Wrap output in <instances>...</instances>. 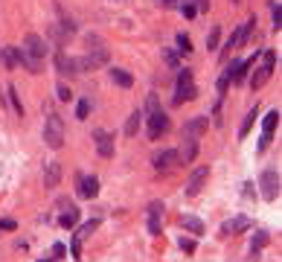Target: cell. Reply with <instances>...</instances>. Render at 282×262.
<instances>
[{
    "label": "cell",
    "instance_id": "cell-17",
    "mask_svg": "<svg viewBox=\"0 0 282 262\" xmlns=\"http://www.w3.org/2000/svg\"><path fill=\"white\" fill-rule=\"evenodd\" d=\"M79 196L82 198H96L99 196V181H96L94 175H91V178L79 175Z\"/></svg>",
    "mask_w": 282,
    "mask_h": 262
},
{
    "label": "cell",
    "instance_id": "cell-30",
    "mask_svg": "<svg viewBox=\"0 0 282 262\" xmlns=\"http://www.w3.org/2000/svg\"><path fill=\"white\" fill-rule=\"evenodd\" d=\"M149 216H155V219L163 216V201H152V204H149Z\"/></svg>",
    "mask_w": 282,
    "mask_h": 262
},
{
    "label": "cell",
    "instance_id": "cell-2",
    "mask_svg": "<svg viewBox=\"0 0 282 262\" xmlns=\"http://www.w3.org/2000/svg\"><path fill=\"white\" fill-rule=\"evenodd\" d=\"M198 97V88H195V82H192V70H181V76H178V88H175V105H184V102H192V99Z\"/></svg>",
    "mask_w": 282,
    "mask_h": 262
},
{
    "label": "cell",
    "instance_id": "cell-21",
    "mask_svg": "<svg viewBox=\"0 0 282 262\" xmlns=\"http://www.w3.org/2000/svg\"><path fill=\"white\" fill-rule=\"evenodd\" d=\"M277 126H280V111L274 108V111H268V114H265V120H262V131H265V134H271Z\"/></svg>",
    "mask_w": 282,
    "mask_h": 262
},
{
    "label": "cell",
    "instance_id": "cell-14",
    "mask_svg": "<svg viewBox=\"0 0 282 262\" xmlns=\"http://www.w3.org/2000/svg\"><path fill=\"white\" fill-rule=\"evenodd\" d=\"M207 129H210V120H207V117H192V120L184 123V137H195V140H198Z\"/></svg>",
    "mask_w": 282,
    "mask_h": 262
},
{
    "label": "cell",
    "instance_id": "cell-29",
    "mask_svg": "<svg viewBox=\"0 0 282 262\" xmlns=\"http://www.w3.org/2000/svg\"><path fill=\"white\" fill-rule=\"evenodd\" d=\"M99 228V222H85V225H82V230H79V239H85V236H91V233H94V230Z\"/></svg>",
    "mask_w": 282,
    "mask_h": 262
},
{
    "label": "cell",
    "instance_id": "cell-33",
    "mask_svg": "<svg viewBox=\"0 0 282 262\" xmlns=\"http://www.w3.org/2000/svg\"><path fill=\"white\" fill-rule=\"evenodd\" d=\"M149 233H152V236H160V219L149 216Z\"/></svg>",
    "mask_w": 282,
    "mask_h": 262
},
{
    "label": "cell",
    "instance_id": "cell-13",
    "mask_svg": "<svg viewBox=\"0 0 282 262\" xmlns=\"http://www.w3.org/2000/svg\"><path fill=\"white\" fill-rule=\"evenodd\" d=\"M59 184H62V164H59V161L44 164V187H47V190H56Z\"/></svg>",
    "mask_w": 282,
    "mask_h": 262
},
{
    "label": "cell",
    "instance_id": "cell-23",
    "mask_svg": "<svg viewBox=\"0 0 282 262\" xmlns=\"http://www.w3.org/2000/svg\"><path fill=\"white\" fill-rule=\"evenodd\" d=\"M253 123H256V105H253V111L245 117V123H242V129H239V137H248V131L253 129Z\"/></svg>",
    "mask_w": 282,
    "mask_h": 262
},
{
    "label": "cell",
    "instance_id": "cell-28",
    "mask_svg": "<svg viewBox=\"0 0 282 262\" xmlns=\"http://www.w3.org/2000/svg\"><path fill=\"white\" fill-rule=\"evenodd\" d=\"M178 50H181V53H192V41H189V35H178Z\"/></svg>",
    "mask_w": 282,
    "mask_h": 262
},
{
    "label": "cell",
    "instance_id": "cell-32",
    "mask_svg": "<svg viewBox=\"0 0 282 262\" xmlns=\"http://www.w3.org/2000/svg\"><path fill=\"white\" fill-rule=\"evenodd\" d=\"M70 251H73V260H82V239H79V236L73 239V245H70Z\"/></svg>",
    "mask_w": 282,
    "mask_h": 262
},
{
    "label": "cell",
    "instance_id": "cell-41",
    "mask_svg": "<svg viewBox=\"0 0 282 262\" xmlns=\"http://www.w3.org/2000/svg\"><path fill=\"white\" fill-rule=\"evenodd\" d=\"M53 254H56V260H62V257H64V245H62V242L53 248Z\"/></svg>",
    "mask_w": 282,
    "mask_h": 262
},
{
    "label": "cell",
    "instance_id": "cell-24",
    "mask_svg": "<svg viewBox=\"0 0 282 262\" xmlns=\"http://www.w3.org/2000/svg\"><path fill=\"white\" fill-rule=\"evenodd\" d=\"M271 15H274V27L280 30V27H282V6H280V0H271Z\"/></svg>",
    "mask_w": 282,
    "mask_h": 262
},
{
    "label": "cell",
    "instance_id": "cell-20",
    "mask_svg": "<svg viewBox=\"0 0 282 262\" xmlns=\"http://www.w3.org/2000/svg\"><path fill=\"white\" fill-rule=\"evenodd\" d=\"M140 126H143V114H140V111H134V114L125 120V134H128V137H134V134L140 131Z\"/></svg>",
    "mask_w": 282,
    "mask_h": 262
},
{
    "label": "cell",
    "instance_id": "cell-9",
    "mask_svg": "<svg viewBox=\"0 0 282 262\" xmlns=\"http://www.w3.org/2000/svg\"><path fill=\"white\" fill-rule=\"evenodd\" d=\"M152 164H155V169L160 172V175H169V172L178 166V152H175V149H163V152H157L155 155Z\"/></svg>",
    "mask_w": 282,
    "mask_h": 262
},
{
    "label": "cell",
    "instance_id": "cell-8",
    "mask_svg": "<svg viewBox=\"0 0 282 262\" xmlns=\"http://www.w3.org/2000/svg\"><path fill=\"white\" fill-rule=\"evenodd\" d=\"M169 131V117H166V111L160 108V111H152L149 114V137L152 140H160V134H166Z\"/></svg>",
    "mask_w": 282,
    "mask_h": 262
},
{
    "label": "cell",
    "instance_id": "cell-25",
    "mask_svg": "<svg viewBox=\"0 0 282 262\" xmlns=\"http://www.w3.org/2000/svg\"><path fill=\"white\" fill-rule=\"evenodd\" d=\"M219 41H221V30H219V27H213L210 35H207V50H216V47H219Z\"/></svg>",
    "mask_w": 282,
    "mask_h": 262
},
{
    "label": "cell",
    "instance_id": "cell-16",
    "mask_svg": "<svg viewBox=\"0 0 282 262\" xmlns=\"http://www.w3.org/2000/svg\"><path fill=\"white\" fill-rule=\"evenodd\" d=\"M56 70L62 76H76L79 73V62L70 59V56H64V53H56Z\"/></svg>",
    "mask_w": 282,
    "mask_h": 262
},
{
    "label": "cell",
    "instance_id": "cell-34",
    "mask_svg": "<svg viewBox=\"0 0 282 262\" xmlns=\"http://www.w3.org/2000/svg\"><path fill=\"white\" fill-rule=\"evenodd\" d=\"M146 108H149V114H152V111H160V102H157V97H155V94L149 97V102H146Z\"/></svg>",
    "mask_w": 282,
    "mask_h": 262
},
{
    "label": "cell",
    "instance_id": "cell-42",
    "mask_svg": "<svg viewBox=\"0 0 282 262\" xmlns=\"http://www.w3.org/2000/svg\"><path fill=\"white\" fill-rule=\"evenodd\" d=\"M233 3H239V0H233Z\"/></svg>",
    "mask_w": 282,
    "mask_h": 262
},
{
    "label": "cell",
    "instance_id": "cell-3",
    "mask_svg": "<svg viewBox=\"0 0 282 262\" xmlns=\"http://www.w3.org/2000/svg\"><path fill=\"white\" fill-rule=\"evenodd\" d=\"M274 67H277V53H274V50H265V65L256 67V73L251 76V88L253 91L265 88V82L274 76Z\"/></svg>",
    "mask_w": 282,
    "mask_h": 262
},
{
    "label": "cell",
    "instance_id": "cell-40",
    "mask_svg": "<svg viewBox=\"0 0 282 262\" xmlns=\"http://www.w3.org/2000/svg\"><path fill=\"white\" fill-rule=\"evenodd\" d=\"M15 228H18V225H15L12 219H3V222H0V230H15Z\"/></svg>",
    "mask_w": 282,
    "mask_h": 262
},
{
    "label": "cell",
    "instance_id": "cell-26",
    "mask_svg": "<svg viewBox=\"0 0 282 262\" xmlns=\"http://www.w3.org/2000/svg\"><path fill=\"white\" fill-rule=\"evenodd\" d=\"M9 99H12L15 114H18V117H24V105H21V99H18V91H15V88H9Z\"/></svg>",
    "mask_w": 282,
    "mask_h": 262
},
{
    "label": "cell",
    "instance_id": "cell-18",
    "mask_svg": "<svg viewBox=\"0 0 282 262\" xmlns=\"http://www.w3.org/2000/svg\"><path fill=\"white\" fill-rule=\"evenodd\" d=\"M108 73H111V82H114V85H120V88H125V91L134 85V76H131L128 70H123V67H111Z\"/></svg>",
    "mask_w": 282,
    "mask_h": 262
},
{
    "label": "cell",
    "instance_id": "cell-1",
    "mask_svg": "<svg viewBox=\"0 0 282 262\" xmlns=\"http://www.w3.org/2000/svg\"><path fill=\"white\" fill-rule=\"evenodd\" d=\"M44 146L53 149V152H59L64 146V123L59 114H50L47 123H44Z\"/></svg>",
    "mask_w": 282,
    "mask_h": 262
},
{
    "label": "cell",
    "instance_id": "cell-35",
    "mask_svg": "<svg viewBox=\"0 0 282 262\" xmlns=\"http://www.w3.org/2000/svg\"><path fill=\"white\" fill-rule=\"evenodd\" d=\"M181 9H184V15H187V18H195V12H198V9H195L192 3H187V0H184V6H181Z\"/></svg>",
    "mask_w": 282,
    "mask_h": 262
},
{
    "label": "cell",
    "instance_id": "cell-27",
    "mask_svg": "<svg viewBox=\"0 0 282 262\" xmlns=\"http://www.w3.org/2000/svg\"><path fill=\"white\" fill-rule=\"evenodd\" d=\"M88 114H91V102H88V99H82V102H79V108H76V117H79V120H88Z\"/></svg>",
    "mask_w": 282,
    "mask_h": 262
},
{
    "label": "cell",
    "instance_id": "cell-12",
    "mask_svg": "<svg viewBox=\"0 0 282 262\" xmlns=\"http://www.w3.org/2000/svg\"><path fill=\"white\" fill-rule=\"evenodd\" d=\"M251 219H248V216H233V219H230V222H224V225H221V233H224V236H236V233H245V230H251Z\"/></svg>",
    "mask_w": 282,
    "mask_h": 262
},
{
    "label": "cell",
    "instance_id": "cell-38",
    "mask_svg": "<svg viewBox=\"0 0 282 262\" xmlns=\"http://www.w3.org/2000/svg\"><path fill=\"white\" fill-rule=\"evenodd\" d=\"M163 56H166V65H169V67H178V59H175V53H169V50H166Z\"/></svg>",
    "mask_w": 282,
    "mask_h": 262
},
{
    "label": "cell",
    "instance_id": "cell-22",
    "mask_svg": "<svg viewBox=\"0 0 282 262\" xmlns=\"http://www.w3.org/2000/svg\"><path fill=\"white\" fill-rule=\"evenodd\" d=\"M268 242H271V236H268L265 230H259V233L253 236V245H251V251H253V254H259V251H262V248H265Z\"/></svg>",
    "mask_w": 282,
    "mask_h": 262
},
{
    "label": "cell",
    "instance_id": "cell-6",
    "mask_svg": "<svg viewBox=\"0 0 282 262\" xmlns=\"http://www.w3.org/2000/svg\"><path fill=\"white\" fill-rule=\"evenodd\" d=\"M207 178H210V169H207V166H198V169L189 175V181H187V187H184V193H187L189 198H195L201 190H204Z\"/></svg>",
    "mask_w": 282,
    "mask_h": 262
},
{
    "label": "cell",
    "instance_id": "cell-7",
    "mask_svg": "<svg viewBox=\"0 0 282 262\" xmlns=\"http://www.w3.org/2000/svg\"><path fill=\"white\" fill-rule=\"evenodd\" d=\"M108 65V47H102V44H96L91 47V53L79 62V67H85V70H96V67Z\"/></svg>",
    "mask_w": 282,
    "mask_h": 262
},
{
    "label": "cell",
    "instance_id": "cell-11",
    "mask_svg": "<svg viewBox=\"0 0 282 262\" xmlns=\"http://www.w3.org/2000/svg\"><path fill=\"white\" fill-rule=\"evenodd\" d=\"M175 152H178V166L192 164V161L198 158V140H195V137H184L181 149H175Z\"/></svg>",
    "mask_w": 282,
    "mask_h": 262
},
{
    "label": "cell",
    "instance_id": "cell-39",
    "mask_svg": "<svg viewBox=\"0 0 282 262\" xmlns=\"http://www.w3.org/2000/svg\"><path fill=\"white\" fill-rule=\"evenodd\" d=\"M227 82H230V79L221 73V79H219V94H221V97H224V91H227Z\"/></svg>",
    "mask_w": 282,
    "mask_h": 262
},
{
    "label": "cell",
    "instance_id": "cell-37",
    "mask_svg": "<svg viewBox=\"0 0 282 262\" xmlns=\"http://www.w3.org/2000/svg\"><path fill=\"white\" fill-rule=\"evenodd\" d=\"M157 6H163V9H178V0H155Z\"/></svg>",
    "mask_w": 282,
    "mask_h": 262
},
{
    "label": "cell",
    "instance_id": "cell-36",
    "mask_svg": "<svg viewBox=\"0 0 282 262\" xmlns=\"http://www.w3.org/2000/svg\"><path fill=\"white\" fill-rule=\"evenodd\" d=\"M181 248H184L187 254H192V251H195V239H181Z\"/></svg>",
    "mask_w": 282,
    "mask_h": 262
},
{
    "label": "cell",
    "instance_id": "cell-31",
    "mask_svg": "<svg viewBox=\"0 0 282 262\" xmlns=\"http://www.w3.org/2000/svg\"><path fill=\"white\" fill-rule=\"evenodd\" d=\"M56 94H59V99H62V102H70V99H73V91H70L67 85H59V91H56Z\"/></svg>",
    "mask_w": 282,
    "mask_h": 262
},
{
    "label": "cell",
    "instance_id": "cell-4",
    "mask_svg": "<svg viewBox=\"0 0 282 262\" xmlns=\"http://www.w3.org/2000/svg\"><path fill=\"white\" fill-rule=\"evenodd\" d=\"M259 187H262V198L265 201H277V196H280V172L277 169H265L262 178H259Z\"/></svg>",
    "mask_w": 282,
    "mask_h": 262
},
{
    "label": "cell",
    "instance_id": "cell-10",
    "mask_svg": "<svg viewBox=\"0 0 282 262\" xmlns=\"http://www.w3.org/2000/svg\"><path fill=\"white\" fill-rule=\"evenodd\" d=\"M94 143H96V152H99V158H114V134H108V131L96 129L94 131Z\"/></svg>",
    "mask_w": 282,
    "mask_h": 262
},
{
    "label": "cell",
    "instance_id": "cell-19",
    "mask_svg": "<svg viewBox=\"0 0 282 262\" xmlns=\"http://www.w3.org/2000/svg\"><path fill=\"white\" fill-rule=\"evenodd\" d=\"M181 228L189 230L192 236H201V233H204V222L195 219V216H181Z\"/></svg>",
    "mask_w": 282,
    "mask_h": 262
},
{
    "label": "cell",
    "instance_id": "cell-15",
    "mask_svg": "<svg viewBox=\"0 0 282 262\" xmlns=\"http://www.w3.org/2000/svg\"><path fill=\"white\" fill-rule=\"evenodd\" d=\"M62 207H64V213H62V228L64 230H70V228H76L79 225V216H82V210L76 207V204H67V201H62Z\"/></svg>",
    "mask_w": 282,
    "mask_h": 262
},
{
    "label": "cell",
    "instance_id": "cell-5",
    "mask_svg": "<svg viewBox=\"0 0 282 262\" xmlns=\"http://www.w3.org/2000/svg\"><path fill=\"white\" fill-rule=\"evenodd\" d=\"M24 53L32 56V59H38V62H44V59H47V53H50V44H47L38 33H30L27 38H24Z\"/></svg>",
    "mask_w": 282,
    "mask_h": 262
}]
</instances>
